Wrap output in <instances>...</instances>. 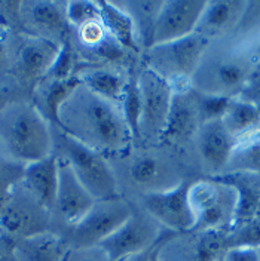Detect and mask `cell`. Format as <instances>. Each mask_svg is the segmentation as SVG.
I'll return each instance as SVG.
<instances>
[{"instance_id": "1", "label": "cell", "mask_w": 260, "mask_h": 261, "mask_svg": "<svg viewBox=\"0 0 260 261\" xmlns=\"http://www.w3.org/2000/svg\"><path fill=\"white\" fill-rule=\"evenodd\" d=\"M58 129L103 156L122 153L134 141L121 109L83 85L63 106Z\"/></svg>"}, {"instance_id": "2", "label": "cell", "mask_w": 260, "mask_h": 261, "mask_svg": "<svg viewBox=\"0 0 260 261\" xmlns=\"http://www.w3.org/2000/svg\"><path fill=\"white\" fill-rule=\"evenodd\" d=\"M54 134L34 102L12 99L0 110V154L21 165L54 153Z\"/></svg>"}, {"instance_id": "3", "label": "cell", "mask_w": 260, "mask_h": 261, "mask_svg": "<svg viewBox=\"0 0 260 261\" xmlns=\"http://www.w3.org/2000/svg\"><path fill=\"white\" fill-rule=\"evenodd\" d=\"M211 40L194 33L176 42L146 49L145 65L170 82L174 92L192 88V79L208 52Z\"/></svg>"}, {"instance_id": "4", "label": "cell", "mask_w": 260, "mask_h": 261, "mask_svg": "<svg viewBox=\"0 0 260 261\" xmlns=\"http://www.w3.org/2000/svg\"><path fill=\"white\" fill-rule=\"evenodd\" d=\"M259 61L248 49L238 46L214 58L204 57L192 79V86L201 92L238 98Z\"/></svg>"}, {"instance_id": "5", "label": "cell", "mask_w": 260, "mask_h": 261, "mask_svg": "<svg viewBox=\"0 0 260 261\" xmlns=\"http://www.w3.org/2000/svg\"><path fill=\"white\" fill-rule=\"evenodd\" d=\"M189 202L195 214L192 231H229L237 217V192L219 177L191 182Z\"/></svg>"}, {"instance_id": "6", "label": "cell", "mask_w": 260, "mask_h": 261, "mask_svg": "<svg viewBox=\"0 0 260 261\" xmlns=\"http://www.w3.org/2000/svg\"><path fill=\"white\" fill-rule=\"evenodd\" d=\"M60 151L61 158L70 163L75 175L96 200H109L119 197V187L113 171L106 156L81 141L60 130Z\"/></svg>"}, {"instance_id": "7", "label": "cell", "mask_w": 260, "mask_h": 261, "mask_svg": "<svg viewBox=\"0 0 260 261\" xmlns=\"http://www.w3.org/2000/svg\"><path fill=\"white\" fill-rule=\"evenodd\" d=\"M49 228L51 210L32 195L21 179L0 214V236L15 242L49 233Z\"/></svg>"}, {"instance_id": "8", "label": "cell", "mask_w": 260, "mask_h": 261, "mask_svg": "<svg viewBox=\"0 0 260 261\" xmlns=\"http://www.w3.org/2000/svg\"><path fill=\"white\" fill-rule=\"evenodd\" d=\"M134 214L128 202L121 196L109 200H97L91 211L79 223L72 226V246H98L104 239L113 234Z\"/></svg>"}, {"instance_id": "9", "label": "cell", "mask_w": 260, "mask_h": 261, "mask_svg": "<svg viewBox=\"0 0 260 261\" xmlns=\"http://www.w3.org/2000/svg\"><path fill=\"white\" fill-rule=\"evenodd\" d=\"M189 181H180L162 190L147 192L143 196V208L168 230L177 233L192 231L195 227V214L189 202Z\"/></svg>"}, {"instance_id": "10", "label": "cell", "mask_w": 260, "mask_h": 261, "mask_svg": "<svg viewBox=\"0 0 260 261\" xmlns=\"http://www.w3.org/2000/svg\"><path fill=\"white\" fill-rule=\"evenodd\" d=\"M162 238L161 224L149 214L134 212L130 218L98 245L112 261H122L131 255L152 249Z\"/></svg>"}, {"instance_id": "11", "label": "cell", "mask_w": 260, "mask_h": 261, "mask_svg": "<svg viewBox=\"0 0 260 261\" xmlns=\"http://www.w3.org/2000/svg\"><path fill=\"white\" fill-rule=\"evenodd\" d=\"M137 76L143 101L141 138L152 137L159 140L167 125L174 91L170 82L147 65L143 67L140 73H137Z\"/></svg>"}, {"instance_id": "12", "label": "cell", "mask_w": 260, "mask_h": 261, "mask_svg": "<svg viewBox=\"0 0 260 261\" xmlns=\"http://www.w3.org/2000/svg\"><path fill=\"white\" fill-rule=\"evenodd\" d=\"M61 43L40 36L24 34L18 43L12 70L19 83L34 91L54 64Z\"/></svg>"}, {"instance_id": "13", "label": "cell", "mask_w": 260, "mask_h": 261, "mask_svg": "<svg viewBox=\"0 0 260 261\" xmlns=\"http://www.w3.org/2000/svg\"><path fill=\"white\" fill-rule=\"evenodd\" d=\"M205 3L204 0H165L155 24L150 46L176 42L196 33Z\"/></svg>"}, {"instance_id": "14", "label": "cell", "mask_w": 260, "mask_h": 261, "mask_svg": "<svg viewBox=\"0 0 260 261\" xmlns=\"http://www.w3.org/2000/svg\"><path fill=\"white\" fill-rule=\"evenodd\" d=\"M240 141L226 129L222 120L204 123L196 134V146L201 162L217 177L226 172L229 162Z\"/></svg>"}, {"instance_id": "15", "label": "cell", "mask_w": 260, "mask_h": 261, "mask_svg": "<svg viewBox=\"0 0 260 261\" xmlns=\"http://www.w3.org/2000/svg\"><path fill=\"white\" fill-rule=\"evenodd\" d=\"M22 22L30 25L27 34L40 36L57 43L70 39V25L65 18V3L57 2H24L19 6Z\"/></svg>"}, {"instance_id": "16", "label": "cell", "mask_w": 260, "mask_h": 261, "mask_svg": "<svg viewBox=\"0 0 260 261\" xmlns=\"http://www.w3.org/2000/svg\"><path fill=\"white\" fill-rule=\"evenodd\" d=\"M96 202L97 200L75 175L70 163L58 156V190L55 210L70 226H75L91 211Z\"/></svg>"}, {"instance_id": "17", "label": "cell", "mask_w": 260, "mask_h": 261, "mask_svg": "<svg viewBox=\"0 0 260 261\" xmlns=\"http://www.w3.org/2000/svg\"><path fill=\"white\" fill-rule=\"evenodd\" d=\"M201 126L202 120L196 102L195 89L192 86L186 91L174 92L167 125L159 140L173 144L184 143L195 137Z\"/></svg>"}, {"instance_id": "18", "label": "cell", "mask_w": 260, "mask_h": 261, "mask_svg": "<svg viewBox=\"0 0 260 261\" xmlns=\"http://www.w3.org/2000/svg\"><path fill=\"white\" fill-rule=\"evenodd\" d=\"M22 184L48 210L55 208L58 190V156L55 153L24 166Z\"/></svg>"}, {"instance_id": "19", "label": "cell", "mask_w": 260, "mask_h": 261, "mask_svg": "<svg viewBox=\"0 0 260 261\" xmlns=\"http://www.w3.org/2000/svg\"><path fill=\"white\" fill-rule=\"evenodd\" d=\"M244 6L245 0L207 2L196 33L207 37L208 40H212V37L233 34L244 11Z\"/></svg>"}, {"instance_id": "20", "label": "cell", "mask_w": 260, "mask_h": 261, "mask_svg": "<svg viewBox=\"0 0 260 261\" xmlns=\"http://www.w3.org/2000/svg\"><path fill=\"white\" fill-rule=\"evenodd\" d=\"M81 85L82 81L79 77V73L76 76H72L63 81L45 79L34 89V94L37 97V102H34V106L39 109V112L43 114V117L49 123H54L58 128L60 112L63 106Z\"/></svg>"}, {"instance_id": "21", "label": "cell", "mask_w": 260, "mask_h": 261, "mask_svg": "<svg viewBox=\"0 0 260 261\" xmlns=\"http://www.w3.org/2000/svg\"><path fill=\"white\" fill-rule=\"evenodd\" d=\"M217 177L229 182L237 192L235 224L260 217V174L230 172Z\"/></svg>"}, {"instance_id": "22", "label": "cell", "mask_w": 260, "mask_h": 261, "mask_svg": "<svg viewBox=\"0 0 260 261\" xmlns=\"http://www.w3.org/2000/svg\"><path fill=\"white\" fill-rule=\"evenodd\" d=\"M101 22L106 27L109 36L114 39L125 50L138 52L140 43L134 22L127 11L113 2H98Z\"/></svg>"}, {"instance_id": "23", "label": "cell", "mask_w": 260, "mask_h": 261, "mask_svg": "<svg viewBox=\"0 0 260 261\" xmlns=\"http://www.w3.org/2000/svg\"><path fill=\"white\" fill-rule=\"evenodd\" d=\"M64 242L54 233H43L14 242L18 261H63Z\"/></svg>"}, {"instance_id": "24", "label": "cell", "mask_w": 260, "mask_h": 261, "mask_svg": "<svg viewBox=\"0 0 260 261\" xmlns=\"http://www.w3.org/2000/svg\"><path fill=\"white\" fill-rule=\"evenodd\" d=\"M82 85L97 97L121 107L128 77L107 68H92L79 73Z\"/></svg>"}, {"instance_id": "25", "label": "cell", "mask_w": 260, "mask_h": 261, "mask_svg": "<svg viewBox=\"0 0 260 261\" xmlns=\"http://www.w3.org/2000/svg\"><path fill=\"white\" fill-rule=\"evenodd\" d=\"M222 122L240 143L260 134V113L241 98L230 101Z\"/></svg>"}, {"instance_id": "26", "label": "cell", "mask_w": 260, "mask_h": 261, "mask_svg": "<svg viewBox=\"0 0 260 261\" xmlns=\"http://www.w3.org/2000/svg\"><path fill=\"white\" fill-rule=\"evenodd\" d=\"M162 3L163 2L159 0H131L125 3H119L131 16L137 32L138 43H141L145 49L150 48L152 34L155 30V24L162 8Z\"/></svg>"}, {"instance_id": "27", "label": "cell", "mask_w": 260, "mask_h": 261, "mask_svg": "<svg viewBox=\"0 0 260 261\" xmlns=\"http://www.w3.org/2000/svg\"><path fill=\"white\" fill-rule=\"evenodd\" d=\"M121 113L130 129L134 140L141 138V117H143V101L138 85V76L132 73L125 86V92L121 102Z\"/></svg>"}, {"instance_id": "28", "label": "cell", "mask_w": 260, "mask_h": 261, "mask_svg": "<svg viewBox=\"0 0 260 261\" xmlns=\"http://www.w3.org/2000/svg\"><path fill=\"white\" fill-rule=\"evenodd\" d=\"M230 172L260 174V134L238 144L225 174Z\"/></svg>"}, {"instance_id": "29", "label": "cell", "mask_w": 260, "mask_h": 261, "mask_svg": "<svg viewBox=\"0 0 260 261\" xmlns=\"http://www.w3.org/2000/svg\"><path fill=\"white\" fill-rule=\"evenodd\" d=\"M238 45H251L260 39V0L245 2L244 11L238 21V25L232 34Z\"/></svg>"}, {"instance_id": "30", "label": "cell", "mask_w": 260, "mask_h": 261, "mask_svg": "<svg viewBox=\"0 0 260 261\" xmlns=\"http://www.w3.org/2000/svg\"><path fill=\"white\" fill-rule=\"evenodd\" d=\"M163 174V163L158 158L141 156L134 161L130 168L131 179L143 187H150V192L156 190V184L161 181Z\"/></svg>"}, {"instance_id": "31", "label": "cell", "mask_w": 260, "mask_h": 261, "mask_svg": "<svg viewBox=\"0 0 260 261\" xmlns=\"http://www.w3.org/2000/svg\"><path fill=\"white\" fill-rule=\"evenodd\" d=\"M226 251L230 248H256L260 249V217L235 224L225 234Z\"/></svg>"}, {"instance_id": "32", "label": "cell", "mask_w": 260, "mask_h": 261, "mask_svg": "<svg viewBox=\"0 0 260 261\" xmlns=\"http://www.w3.org/2000/svg\"><path fill=\"white\" fill-rule=\"evenodd\" d=\"M65 18L72 29L79 30L81 27L101 19L98 2L89 0H73L65 3Z\"/></svg>"}, {"instance_id": "33", "label": "cell", "mask_w": 260, "mask_h": 261, "mask_svg": "<svg viewBox=\"0 0 260 261\" xmlns=\"http://www.w3.org/2000/svg\"><path fill=\"white\" fill-rule=\"evenodd\" d=\"M24 165L0 154V214L6 206L16 184L22 179Z\"/></svg>"}, {"instance_id": "34", "label": "cell", "mask_w": 260, "mask_h": 261, "mask_svg": "<svg viewBox=\"0 0 260 261\" xmlns=\"http://www.w3.org/2000/svg\"><path fill=\"white\" fill-rule=\"evenodd\" d=\"M195 89V88H194ZM196 102L201 114L202 125L212 120H222L223 116L228 110L229 104L233 98L222 97V95H214V94H207L195 89Z\"/></svg>"}, {"instance_id": "35", "label": "cell", "mask_w": 260, "mask_h": 261, "mask_svg": "<svg viewBox=\"0 0 260 261\" xmlns=\"http://www.w3.org/2000/svg\"><path fill=\"white\" fill-rule=\"evenodd\" d=\"M75 73V49L70 39L64 40L60 46L58 55L54 61V64L48 71L46 77L49 81H63L68 79L72 76H76ZM43 79V81H45Z\"/></svg>"}, {"instance_id": "36", "label": "cell", "mask_w": 260, "mask_h": 261, "mask_svg": "<svg viewBox=\"0 0 260 261\" xmlns=\"http://www.w3.org/2000/svg\"><path fill=\"white\" fill-rule=\"evenodd\" d=\"M78 34H79V40L81 43L88 49H96L101 43L106 40V37L109 36V33L106 30V27L103 25L101 19L98 21H94V22H89L86 25L81 27L78 30Z\"/></svg>"}, {"instance_id": "37", "label": "cell", "mask_w": 260, "mask_h": 261, "mask_svg": "<svg viewBox=\"0 0 260 261\" xmlns=\"http://www.w3.org/2000/svg\"><path fill=\"white\" fill-rule=\"evenodd\" d=\"M63 261H112L100 246H68Z\"/></svg>"}, {"instance_id": "38", "label": "cell", "mask_w": 260, "mask_h": 261, "mask_svg": "<svg viewBox=\"0 0 260 261\" xmlns=\"http://www.w3.org/2000/svg\"><path fill=\"white\" fill-rule=\"evenodd\" d=\"M238 98L250 102L260 113V61L259 64L256 65L253 74L250 76V79H248L243 92L240 94Z\"/></svg>"}, {"instance_id": "39", "label": "cell", "mask_w": 260, "mask_h": 261, "mask_svg": "<svg viewBox=\"0 0 260 261\" xmlns=\"http://www.w3.org/2000/svg\"><path fill=\"white\" fill-rule=\"evenodd\" d=\"M223 261H260V249L256 248H230L225 252Z\"/></svg>"}, {"instance_id": "40", "label": "cell", "mask_w": 260, "mask_h": 261, "mask_svg": "<svg viewBox=\"0 0 260 261\" xmlns=\"http://www.w3.org/2000/svg\"><path fill=\"white\" fill-rule=\"evenodd\" d=\"M0 261H18L14 251V242L0 236Z\"/></svg>"}, {"instance_id": "41", "label": "cell", "mask_w": 260, "mask_h": 261, "mask_svg": "<svg viewBox=\"0 0 260 261\" xmlns=\"http://www.w3.org/2000/svg\"><path fill=\"white\" fill-rule=\"evenodd\" d=\"M167 242H168V239H167L165 236H162L161 241L152 248V251H150V254H149V261H162L161 251H162V248L165 246Z\"/></svg>"}, {"instance_id": "42", "label": "cell", "mask_w": 260, "mask_h": 261, "mask_svg": "<svg viewBox=\"0 0 260 261\" xmlns=\"http://www.w3.org/2000/svg\"><path fill=\"white\" fill-rule=\"evenodd\" d=\"M8 58H9L8 46H6L5 40H3V39H0V68L8 63Z\"/></svg>"}, {"instance_id": "43", "label": "cell", "mask_w": 260, "mask_h": 261, "mask_svg": "<svg viewBox=\"0 0 260 261\" xmlns=\"http://www.w3.org/2000/svg\"><path fill=\"white\" fill-rule=\"evenodd\" d=\"M150 251H152V249L145 251V252H140V254H135V255H131V257H128V258H125V260L122 261H149V254H150Z\"/></svg>"}, {"instance_id": "44", "label": "cell", "mask_w": 260, "mask_h": 261, "mask_svg": "<svg viewBox=\"0 0 260 261\" xmlns=\"http://www.w3.org/2000/svg\"><path fill=\"white\" fill-rule=\"evenodd\" d=\"M9 101H12L11 99V97H9V94L3 89V88H0V110L9 102Z\"/></svg>"}, {"instance_id": "45", "label": "cell", "mask_w": 260, "mask_h": 261, "mask_svg": "<svg viewBox=\"0 0 260 261\" xmlns=\"http://www.w3.org/2000/svg\"><path fill=\"white\" fill-rule=\"evenodd\" d=\"M219 261H223V260H219Z\"/></svg>"}, {"instance_id": "46", "label": "cell", "mask_w": 260, "mask_h": 261, "mask_svg": "<svg viewBox=\"0 0 260 261\" xmlns=\"http://www.w3.org/2000/svg\"><path fill=\"white\" fill-rule=\"evenodd\" d=\"M259 42H260V39H259Z\"/></svg>"}]
</instances>
